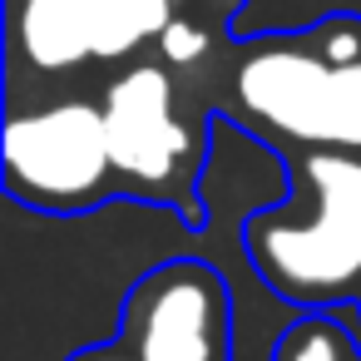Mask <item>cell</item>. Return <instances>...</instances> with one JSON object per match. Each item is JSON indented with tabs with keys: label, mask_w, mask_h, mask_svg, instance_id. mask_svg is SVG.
Returning a JSON list of instances; mask_svg holds the SVG:
<instances>
[{
	"label": "cell",
	"mask_w": 361,
	"mask_h": 361,
	"mask_svg": "<svg viewBox=\"0 0 361 361\" xmlns=\"http://www.w3.org/2000/svg\"><path fill=\"white\" fill-rule=\"evenodd\" d=\"M277 361H351V341L346 331L326 317V307H312L307 317H297L287 326V336L277 341Z\"/></svg>",
	"instance_id": "8"
},
{
	"label": "cell",
	"mask_w": 361,
	"mask_h": 361,
	"mask_svg": "<svg viewBox=\"0 0 361 361\" xmlns=\"http://www.w3.org/2000/svg\"><path fill=\"white\" fill-rule=\"evenodd\" d=\"M70 361H144V356H139V351H134V346H129V341L119 336V341H104V346H90V351H75Z\"/></svg>",
	"instance_id": "10"
},
{
	"label": "cell",
	"mask_w": 361,
	"mask_h": 361,
	"mask_svg": "<svg viewBox=\"0 0 361 361\" xmlns=\"http://www.w3.org/2000/svg\"><path fill=\"white\" fill-rule=\"evenodd\" d=\"M228 109L282 149L361 154V16L243 40L228 65Z\"/></svg>",
	"instance_id": "1"
},
{
	"label": "cell",
	"mask_w": 361,
	"mask_h": 361,
	"mask_svg": "<svg viewBox=\"0 0 361 361\" xmlns=\"http://www.w3.org/2000/svg\"><path fill=\"white\" fill-rule=\"evenodd\" d=\"M252 272L297 307L361 297V154L297 149L292 198L243 228Z\"/></svg>",
	"instance_id": "2"
},
{
	"label": "cell",
	"mask_w": 361,
	"mask_h": 361,
	"mask_svg": "<svg viewBox=\"0 0 361 361\" xmlns=\"http://www.w3.org/2000/svg\"><path fill=\"white\" fill-rule=\"evenodd\" d=\"M208 55V30L188 16V11H178L169 25H164V35H159V60L164 65H198Z\"/></svg>",
	"instance_id": "9"
},
{
	"label": "cell",
	"mask_w": 361,
	"mask_h": 361,
	"mask_svg": "<svg viewBox=\"0 0 361 361\" xmlns=\"http://www.w3.org/2000/svg\"><path fill=\"white\" fill-rule=\"evenodd\" d=\"M80 16L94 40V60H134L159 45L164 25L178 16V0H80Z\"/></svg>",
	"instance_id": "7"
},
{
	"label": "cell",
	"mask_w": 361,
	"mask_h": 361,
	"mask_svg": "<svg viewBox=\"0 0 361 361\" xmlns=\"http://www.w3.org/2000/svg\"><path fill=\"white\" fill-rule=\"evenodd\" d=\"M11 45L35 75H70L85 60H94V40L80 16V0H16Z\"/></svg>",
	"instance_id": "6"
},
{
	"label": "cell",
	"mask_w": 361,
	"mask_h": 361,
	"mask_svg": "<svg viewBox=\"0 0 361 361\" xmlns=\"http://www.w3.org/2000/svg\"><path fill=\"white\" fill-rule=\"evenodd\" d=\"M6 193L40 213H90L114 178L104 104L60 99L11 114L0 139Z\"/></svg>",
	"instance_id": "3"
},
{
	"label": "cell",
	"mask_w": 361,
	"mask_h": 361,
	"mask_svg": "<svg viewBox=\"0 0 361 361\" xmlns=\"http://www.w3.org/2000/svg\"><path fill=\"white\" fill-rule=\"evenodd\" d=\"M119 336L144 361H233V302L208 262L178 257L139 277Z\"/></svg>",
	"instance_id": "5"
},
{
	"label": "cell",
	"mask_w": 361,
	"mask_h": 361,
	"mask_svg": "<svg viewBox=\"0 0 361 361\" xmlns=\"http://www.w3.org/2000/svg\"><path fill=\"white\" fill-rule=\"evenodd\" d=\"M104 124H109V154L114 178L129 193L164 198L183 218H198L193 203V169L203 159V144L178 119L169 65H129L104 90Z\"/></svg>",
	"instance_id": "4"
}]
</instances>
